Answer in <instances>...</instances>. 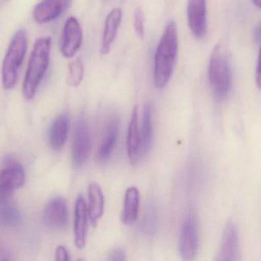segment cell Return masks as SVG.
I'll return each mask as SVG.
<instances>
[{
  "label": "cell",
  "mask_w": 261,
  "mask_h": 261,
  "mask_svg": "<svg viewBox=\"0 0 261 261\" xmlns=\"http://www.w3.org/2000/svg\"><path fill=\"white\" fill-rule=\"evenodd\" d=\"M178 54V30L176 23L170 21L166 25L154 59V83L163 88L170 80Z\"/></svg>",
  "instance_id": "obj_1"
},
{
  "label": "cell",
  "mask_w": 261,
  "mask_h": 261,
  "mask_svg": "<svg viewBox=\"0 0 261 261\" xmlns=\"http://www.w3.org/2000/svg\"><path fill=\"white\" fill-rule=\"evenodd\" d=\"M51 39L42 37L37 39L33 46L23 82L24 97L32 100L42 83L50 62Z\"/></svg>",
  "instance_id": "obj_2"
},
{
  "label": "cell",
  "mask_w": 261,
  "mask_h": 261,
  "mask_svg": "<svg viewBox=\"0 0 261 261\" xmlns=\"http://www.w3.org/2000/svg\"><path fill=\"white\" fill-rule=\"evenodd\" d=\"M27 48V33L24 29H20L13 35L3 62L2 80L4 89L10 91L16 87Z\"/></svg>",
  "instance_id": "obj_3"
},
{
  "label": "cell",
  "mask_w": 261,
  "mask_h": 261,
  "mask_svg": "<svg viewBox=\"0 0 261 261\" xmlns=\"http://www.w3.org/2000/svg\"><path fill=\"white\" fill-rule=\"evenodd\" d=\"M208 77L215 97L218 100H225L231 88V72L221 45H217L211 55Z\"/></svg>",
  "instance_id": "obj_4"
},
{
  "label": "cell",
  "mask_w": 261,
  "mask_h": 261,
  "mask_svg": "<svg viewBox=\"0 0 261 261\" xmlns=\"http://www.w3.org/2000/svg\"><path fill=\"white\" fill-rule=\"evenodd\" d=\"M73 164L82 168L88 161L91 151V134L88 120L84 114H81L76 123L72 143Z\"/></svg>",
  "instance_id": "obj_5"
},
{
  "label": "cell",
  "mask_w": 261,
  "mask_h": 261,
  "mask_svg": "<svg viewBox=\"0 0 261 261\" xmlns=\"http://www.w3.org/2000/svg\"><path fill=\"white\" fill-rule=\"evenodd\" d=\"M178 248L180 256L185 260H192L196 256L198 249V225L196 217L194 215H189L183 224Z\"/></svg>",
  "instance_id": "obj_6"
},
{
  "label": "cell",
  "mask_w": 261,
  "mask_h": 261,
  "mask_svg": "<svg viewBox=\"0 0 261 261\" xmlns=\"http://www.w3.org/2000/svg\"><path fill=\"white\" fill-rule=\"evenodd\" d=\"M83 31L77 18L71 16L64 25L61 42V53L67 59L75 56L82 46Z\"/></svg>",
  "instance_id": "obj_7"
},
{
  "label": "cell",
  "mask_w": 261,
  "mask_h": 261,
  "mask_svg": "<svg viewBox=\"0 0 261 261\" xmlns=\"http://www.w3.org/2000/svg\"><path fill=\"white\" fill-rule=\"evenodd\" d=\"M25 182V173L19 163L9 162L3 169L0 177V199H7L15 189L22 187Z\"/></svg>",
  "instance_id": "obj_8"
},
{
  "label": "cell",
  "mask_w": 261,
  "mask_h": 261,
  "mask_svg": "<svg viewBox=\"0 0 261 261\" xmlns=\"http://www.w3.org/2000/svg\"><path fill=\"white\" fill-rule=\"evenodd\" d=\"M44 222L53 229L64 230L68 226V213L66 201L62 197L51 198L43 211Z\"/></svg>",
  "instance_id": "obj_9"
},
{
  "label": "cell",
  "mask_w": 261,
  "mask_h": 261,
  "mask_svg": "<svg viewBox=\"0 0 261 261\" xmlns=\"http://www.w3.org/2000/svg\"><path fill=\"white\" fill-rule=\"evenodd\" d=\"M187 17L192 35L197 39H202L207 33L206 0H189Z\"/></svg>",
  "instance_id": "obj_10"
},
{
  "label": "cell",
  "mask_w": 261,
  "mask_h": 261,
  "mask_svg": "<svg viewBox=\"0 0 261 261\" xmlns=\"http://www.w3.org/2000/svg\"><path fill=\"white\" fill-rule=\"evenodd\" d=\"M240 244L238 230L234 223L226 224L221 238V247L217 259L221 261H233L239 259Z\"/></svg>",
  "instance_id": "obj_11"
},
{
  "label": "cell",
  "mask_w": 261,
  "mask_h": 261,
  "mask_svg": "<svg viewBox=\"0 0 261 261\" xmlns=\"http://www.w3.org/2000/svg\"><path fill=\"white\" fill-rule=\"evenodd\" d=\"M71 0H42L33 10V18L39 24L53 22L69 7Z\"/></svg>",
  "instance_id": "obj_12"
},
{
  "label": "cell",
  "mask_w": 261,
  "mask_h": 261,
  "mask_svg": "<svg viewBox=\"0 0 261 261\" xmlns=\"http://www.w3.org/2000/svg\"><path fill=\"white\" fill-rule=\"evenodd\" d=\"M119 126L120 121L117 116L114 115L108 119V123L103 128L101 141L97 150L99 161L106 162L112 154L118 138Z\"/></svg>",
  "instance_id": "obj_13"
},
{
  "label": "cell",
  "mask_w": 261,
  "mask_h": 261,
  "mask_svg": "<svg viewBox=\"0 0 261 261\" xmlns=\"http://www.w3.org/2000/svg\"><path fill=\"white\" fill-rule=\"evenodd\" d=\"M141 134L139 126L138 107H134L126 137V149L128 158L132 164H136L140 159Z\"/></svg>",
  "instance_id": "obj_14"
},
{
  "label": "cell",
  "mask_w": 261,
  "mask_h": 261,
  "mask_svg": "<svg viewBox=\"0 0 261 261\" xmlns=\"http://www.w3.org/2000/svg\"><path fill=\"white\" fill-rule=\"evenodd\" d=\"M88 208L85 198L82 195L77 196L74 208V242L79 249H83L86 244L88 229Z\"/></svg>",
  "instance_id": "obj_15"
},
{
  "label": "cell",
  "mask_w": 261,
  "mask_h": 261,
  "mask_svg": "<svg viewBox=\"0 0 261 261\" xmlns=\"http://www.w3.org/2000/svg\"><path fill=\"white\" fill-rule=\"evenodd\" d=\"M121 21L122 11L120 8L113 9L107 16L100 47V53L103 56L111 51V46L115 40Z\"/></svg>",
  "instance_id": "obj_16"
},
{
  "label": "cell",
  "mask_w": 261,
  "mask_h": 261,
  "mask_svg": "<svg viewBox=\"0 0 261 261\" xmlns=\"http://www.w3.org/2000/svg\"><path fill=\"white\" fill-rule=\"evenodd\" d=\"M69 132V117L66 114H61L53 121L48 134L51 147L59 151L65 146Z\"/></svg>",
  "instance_id": "obj_17"
},
{
  "label": "cell",
  "mask_w": 261,
  "mask_h": 261,
  "mask_svg": "<svg viewBox=\"0 0 261 261\" xmlns=\"http://www.w3.org/2000/svg\"><path fill=\"white\" fill-rule=\"evenodd\" d=\"M140 194L137 187H129L125 193L123 207L122 211V222L130 225L138 218L140 209Z\"/></svg>",
  "instance_id": "obj_18"
},
{
  "label": "cell",
  "mask_w": 261,
  "mask_h": 261,
  "mask_svg": "<svg viewBox=\"0 0 261 261\" xmlns=\"http://www.w3.org/2000/svg\"><path fill=\"white\" fill-rule=\"evenodd\" d=\"M105 208V198L98 185L92 183L88 188V216L92 224H97Z\"/></svg>",
  "instance_id": "obj_19"
},
{
  "label": "cell",
  "mask_w": 261,
  "mask_h": 261,
  "mask_svg": "<svg viewBox=\"0 0 261 261\" xmlns=\"http://www.w3.org/2000/svg\"><path fill=\"white\" fill-rule=\"evenodd\" d=\"M140 134H141V147H140V157H141L145 156L148 153L152 144L153 126H152V108L150 103H146L145 106Z\"/></svg>",
  "instance_id": "obj_20"
},
{
  "label": "cell",
  "mask_w": 261,
  "mask_h": 261,
  "mask_svg": "<svg viewBox=\"0 0 261 261\" xmlns=\"http://www.w3.org/2000/svg\"><path fill=\"white\" fill-rule=\"evenodd\" d=\"M22 215L19 207L10 198L1 200L0 224L3 227H16L20 223Z\"/></svg>",
  "instance_id": "obj_21"
},
{
  "label": "cell",
  "mask_w": 261,
  "mask_h": 261,
  "mask_svg": "<svg viewBox=\"0 0 261 261\" xmlns=\"http://www.w3.org/2000/svg\"><path fill=\"white\" fill-rule=\"evenodd\" d=\"M85 74V67L80 58H77L68 65V73H67V85L71 87L79 86L82 83Z\"/></svg>",
  "instance_id": "obj_22"
},
{
  "label": "cell",
  "mask_w": 261,
  "mask_h": 261,
  "mask_svg": "<svg viewBox=\"0 0 261 261\" xmlns=\"http://www.w3.org/2000/svg\"><path fill=\"white\" fill-rule=\"evenodd\" d=\"M134 30L140 39H144L145 36V15L143 10L137 8L134 13Z\"/></svg>",
  "instance_id": "obj_23"
},
{
  "label": "cell",
  "mask_w": 261,
  "mask_h": 261,
  "mask_svg": "<svg viewBox=\"0 0 261 261\" xmlns=\"http://www.w3.org/2000/svg\"><path fill=\"white\" fill-rule=\"evenodd\" d=\"M108 260L111 261H124L126 259V253L122 248L112 249L108 254Z\"/></svg>",
  "instance_id": "obj_24"
},
{
  "label": "cell",
  "mask_w": 261,
  "mask_h": 261,
  "mask_svg": "<svg viewBox=\"0 0 261 261\" xmlns=\"http://www.w3.org/2000/svg\"><path fill=\"white\" fill-rule=\"evenodd\" d=\"M56 259L58 261L70 260V255L66 247L63 245L58 246L56 250Z\"/></svg>",
  "instance_id": "obj_25"
},
{
  "label": "cell",
  "mask_w": 261,
  "mask_h": 261,
  "mask_svg": "<svg viewBox=\"0 0 261 261\" xmlns=\"http://www.w3.org/2000/svg\"><path fill=\"white\" fill-rule=\"evenodd\" d=\"M256 83L261 91V46L259 48V57H258L257 67L256 71Z\"/></svg>",
  "instance_id": "obj_26"
},
{
  "label": "cell",
  "mask_w": 261,
  "mask_h": 261,
  "mask_svg": "<svg viewBox=\"0 0 261 261\" xmlns=\"http://www.w3.org/2000/svg\"><path fill=\"white\" fill-rule=\"evenodd\" d=\"M253 36H254V39L256 43H259V42L261 43V22L258 24L257 27L255 29Z\"/></svg>",
  "instance_id": "obj_27"
},
{
  "label": "cell",
  "mask_w": 261,
  "mask_h": 261,
  "mask_svg": "<svg viewBox=\"0 0 261 261\" xmlns=\"http://www.w3.org/2000/svg\"><path fill=\"white\" fill-rule=\"evenodd\" d=\"M252 2L256 8L261 10V0H252Z\"/></svg>",
  "instance_id": "obj_28"
}]
</instances>
